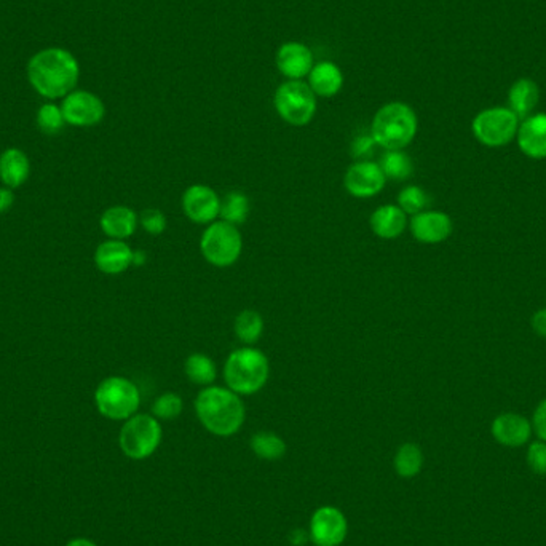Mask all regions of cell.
Listing matches in <instances>:
<instances>
[{
    "label": "cell",
    "instance_id": "6da1fadb",
    "mask_svg": "<svg viewBox=\"0 0 546 546\" xmlns=\"http://www.w3.org/2000/svg\"><path fill=\"white\" fill-rule=\"evenodd\" d=\"M79 61L71 51L51 47L36 53L28 63L30 87L47 100H59L77 87Z\"/></svg>",
    "mask_w": 546,
    "mask_h": 546
},
{
    "label": "cell",
    "instance_id": "7a4b0ae2",
    "mask_svg": "<svg viewBox=\"0 0 546 546\" xmlns=\"http://www.w3.org/2000/svg\"><path fill=\"white\" fill-rule=\"evenodd\" d=\"M195 412L204 430L219 438L238 433L247 419V408L240 394L227 386H204L195 398Z\"/></svg>",
    "mask_w": 546,
    "mask_h": 546
},
{
    "label": "cell",
    "instance_id": "3957f363",
    "mask_svg": "<svg viewBox=\"0 0 546 546\" xmlns=\"http://www.w3.org/2000/svg\"><path fill=\"white\" fill-rule=\"evenodd\" d=\"M222 374L227 388L235 394L240 396L259 394L269 382V358L263 350L245 345L227 357Z\"/></svg>",
    "mask_w": 546,
    "mask_h": 546
},
{
    "label": "cell",
    "instance_id": "277c9868",
    "mask_svg": "<svg viewBox=\"0 0 546 546\" xmlns=\"http://www.w3.org/2000/svg\"><path fill=\"white\" fill-rule=\"evenodd\" d=\"M419 128L415 110L406 102H386L372 118L371 136L386 151H404Z\"/></svg>",
    "mask_w": 546,
    "mask_h": 546
},
{
    "label": "cell",
    "instance_id": "5b68a950",
    "mask_svg": "<svg viewBox=\"0 0 546 546\" xmlns=\"http://www.w3.org/2000/svg\"><path fill=\"white\" fill-rule=\"evenodd\" d=\"M200 251L204 261L212 267H232L243 253L240 227L229 224L221 219L208 224L200 238Z\"/></svg>",
    "mask_w": 546,
    "mask_h": 546
},
{
    "label": "cell",
    "instance_id": "8992f818",
    "mask_svg": "<svg viewBox=\"0 0 546 546\" xmlns=\"http://www.w3.org/2000/svg\"><path fill=\"white\" fill-rule=\"evenodd\" d=\"M95 404L100 414L106 419L128 420L138 412L141 394L133 380L122 376H110L96 388Z\"/></svg>",
    "mask_w": 546,
    "mask_h": 546
},
{
    "label": "cell",
    "instance_id": "52a82bcc",
    "mask_svg": "<svg viewBox=\"0 0 546 546\" xmlns=\"http://www.w3.org/2000/svg\"><path fill=\"white\" fill-rule=\"evenodd\" d=\"M273 106L280 118L291 126H306L316 114V95L304 81H286L275 90Z\"/></svg>",
    "mask_w": 546,
    "mask_h": 546
},
{
    "label": "cell",
    "instance_id": "ba28073f",
    "mask_svg": "<svg viewBox=\"0 0 546 546\" xmlns=\"http://www.w3.org/2000/svg\"><path fill=\"white\" fill-rule=\"evenodd\" d=\"M161 437L163 431L157 417L152 414H134L125 420L118 445L128 459L144 460L159 449Z\"/></svg>",
    "mask_w": 546,
    "mask_h": 546
},
{
    "label": "cell",
    "instance_id": "9c48e42d",
    "mask_svg": "<svg viewBox=\"0 0 546 546\" xmlns=\"http://www.w3.org/2000/svg\"><path fill=\"white\" fill-rule=\"evenodd\" d=\"M472 130L482 146L503 147L516 138L519 118L510 108H490L474 117Z\"/></svg>",
    "mask_w": 546,
    "mask_h": 546
},
{
    "label": "cell",
    "instance_id": "30bf717a",
    "mask_svg": "<svg viewBox=\"0 0 546 546\" xmlns=\"http://www.w3.org/2000/svg\"><path fill=\"white\" fill-rule=\"evenodd\" d=\"M181 206L182 212L190 222L208 226L219 219L221 197L210 186L192 184L182 194Z\"/></svg>",
    "mask_w": 546,
    "mask_h": 546
},
{
    "label": "cell",
    "instance_id": "8fae6325",
    "mask_svg": "<svg viewBox=\"0 0 546 546\" xmlns=\"http://www.w3.org/2000/svg\"><path fill=\"white\" fill-rule=\"evenodd\" d=\"M386 176L377 161L358 160L343 175V187L351 197L372 198L386 189Z\"/></svg>",
    "mask_w": 546,
    "mask_h": 546
},
{
    "label": "cell",
    "instance_id": "7c38bea8",
    "mask_svg": "<svg viewBox=\"0 0 546 546\" xmlns=\"http://www.w3.org/2000/svg\"><path fill=\"white\" fill-rule=\"evenodd\" d=\"M61 110L66 124L73 126H95L106 116V106L100 96L85 90H74L63 98Z\"/></svg>",
    "mask_w": 546,
    "mask_h": 546
},
{
    "label": "cell",
    "instance_id": "4fadbf2b",
    "mask_svg": "<svg viewBox=\"0 0 546 546\" xmlns=\"http://www.w3.org/2000/svg\"><path fill=\"white\" fill-rule=\"evenodd\" d=\"M347 519L335 507H321L310 521L308 537L316 546H339L347 537Z\"/></svg>",
    "mask_w": 546,
    "mask_h": 546
},
{
    "label": "cell",
    "instance_id": "5bb4252c",
    "mask_svg": "<svg viewBox=\"0 0 546 546\" xmlns=\"http://www.w3.org/2000/svg\"><path fill=\"white\" fill-rule=\"evenodd\" d=\"M409 230L419 243L438 245L451 237L454 224L449 214L435 210H425L411 218Z\"/></svg>",
    "mask_w": 546,
    "mask_h": 546
},
{
    "label": "cell",
    "instance_id": "9a60e30c",
    "mask_svg": "<svg viewBox=\"0 0 546 546\" xmlns=\"http://www.w3.org/2000/svg\"><path fill=\"white\" fill-rule=\"evenodd\" d=\"M275 65L286 81H304L315 66L314 53L302 42H286L275 55Z\"/></svg>",
    "mask_w": 546,
    "mask_h": 546
},
{
    "label": "cell",
    "instance_id": "2e32d148",
    "mask_svg": "<svg viewBox=\"0 0 546 546\" xmlns=\"http://www.w3.org/2000/svg\"><path fill=\"white\" fill-rule=\"evenodd\" d=\"M490 431L498 445L521 447L531 439L532 423L523 415L503 412L494 419Z\"/></svg>",
    "mask_w": 546,
    "mask_h": 546
},
{
    "label": "cell",
    "instance_id": "e0dca14e",
    "mask_svg": "<svg viewBox=\"0 0 546 546\" xmlns=\"http://www.w3.org/2000/svg\"><path fill=\"white\" fill-rule=\"evenodd\" d=\"M517 146L525 157L533 160L546 159V114L524 118L517 130Z\"/></svg>",
    "mask_w": 546,
    "mask_h": 546
},
{
    "label": "cell",
    "instance_id": "ac0fdd59",
    "mask_svg": "<svg viewBox=\"0 0 546 546\" xmlns=\"http://www.w3.org/2000/svg\"><path fill=\"white\" fill-rule=\"evenodd\" d=\"M372 233L382 240H396L409 227L408 214L398 204H380L369 218Z\"/></svg>",
    "mask_w": 546,
    "mask_h": 546
},
{
    "label": "cell",
    "instance_id": "d6986e66",
    "mask_svg": "<svg viewBox=\"0 0 546 546\" xmlns=\"http://www.w3.org/2000/svg\"><path fill=\"white\" fill-rule=\"evenodd\" d=\"M138 226V214L130 206H125V204L110 206L102 212L101 219H100V227L110 240L125 241L126 238H130L136 232Z\"/></svg>",
    "mask_w": 546,
    "mask_h": 546
},
{
    "label": "cell",
    "instance_id": "ffe728a7",
    "mask_svg": "<svg viewBox=\"0 0 546 546\" xmlns=\"http://www.w3.org/2000/svg\"><path fill=\"white\" fill-rule=\"evenodd\" d=\"M98 270L106 275H120L133 265V249L122 240H108L95 251Z\"/></svg>",
    "mask_w": 546,
    "mask_h": 546
},
{
    "label": "cell",
    "instance_id": "44dd1931",
    "mask_svg": "<svg viewBox=\"0 0 546 546\" xmlns=\"http://www.w3.org/2000/svg\"><path fill=\"white\" fill-rule=\"evenodd\" d=\"M308 87L312 88L315 95L320 98H333L343 87V74L341 67L333 61L315 63L312 71L307 77Z\"/></svg>",
    "mask_w": 546,
    "mask_h": 546
},
{
    "label": "cell",
    "instance_id": "7402d4cb",
    "mask_svg": "<svg viewBox=\"0 0 546 546\" xmlns=\"http://www.w3.org/2000/svg\"><path fill=\"white\" fill-rule=\"evenodd\" d=\"M28 155L20 149H7L0 155V179L8 189H16L30 178Z\"/></svg>",
    "mask_w": 546,
    "mask_h": 546
},
{
    "label": "cell",
    "instance_id": "603a6c76",
    "mask_svg": "<svg viewBox=\"0 0 546 546\" xmlns=\"http://www.w3.org/2000/svg\"><path fill=\"white\" fill-rule=\"evenodd\" d=\"M184 372L186 377L198 386H214V382L218 379V366L214 363V360L204 353L195 351L186 360L184 363Z\"/></svg>",
    "mask_w": 546,
    "mask_h": 546
},
{
    "label": "cell",
    "instance_id": "cb8c5ba5",
    "mask_svg": "<svg viewBox=\"0 0 546 546\" xmlns=\"http://www.w3.org/2000/svg\"><path fill=\"white\" fill-rule=\"evenodd\" d=\"M233 331L238 341L248 347H255L264 334V318L255 308H245L235 316Z\"/></svg>",
    "mask_w": 546,
    "mask_h": 546
},
{
    "label": "cell",
    "instance_id": "d4e9b609",
    "mask_svg": "<svg viewBox=\"0 0 546 546\" xmlns=\"http://www.w3.org/2000/svg\"><path fill=\"white\" fill-rule=\"evenodd\" d=\"M539 87L529 81L521 79L510 90V109L516 114L517 118L531 117L532 110L535 109L539 102Z\"/></svg>",
    "mask_w": 546,
    "mask_h": 546
},
{
    "label": "cell",
    "instance_id": "484cf974",
    "mask_svg": "<svg viewBox=\"0 0 546 546\" xmlns=\"http://www.w3.org/2000/svg\"><path fill=\"white\" fill-rule=\"evenodd\" d=\"M249 208H251V204H249L248 195L245 192H240V190L227 192L226 195L221 198L219 219L226 221L233 226L240 227L248 219Z\"/></svg>",
    "mask_w": 546,
    "mask_h": 546
},
{
    "label": "cell",
    "instance_id": "4316f807",
    "mask_svg": "<svg viewBox=\"0 0 546 546\" xmlns=\"http://www.w3.org/2000/svg\"><path fill=\"white\" fill-rule=\"evenodd\" d=\"M379 165L386 179L392 181H408L414 175V163L404 151H386Z\"/></svg>",
    "mask_w": 546,
    "mask_h": 546
},
{
    "label": "cell",
    "instance_id": "83f0119b",
    "mask_svg": "<svg viewBox=\"0 0 546 546\" xmlns=\"http://www.w3.org/2000/svg\"><path fill=\"white\" fill-rule=\"evenodd\" d=\"M251 449L255 452L256 457L267 462H275L286 454V443L283 438L278 437L277 433L259 431L251 438Z\"/></svg>",
    "mask_w": 546,
    "mask_h": 546
},
{
    "label": "cell",
    "instance_id": "f1b7e54d",
    "mask_svg": "<svg viewBox=\"0 0 546 546\" xmlns=\"http://www.w3.org/2000/svg\"><path fill=\"white\" fill-rule=\"evenodd\" d=\"M423 466V452L414 443L401 446L394 455V470L401 478H414Z\"/></svg>",
    "mask_w": 546,
    "mask_h": 546
},
{
    "label": "cell",
    "instance_id": "f546056e",
    "mask_svg": "<svg viewBox=\"0 0 546 546\" xmlns=\"http://www.w3.org/2000/svg\"><path fill=\"white\" fill-rule=\"evenodd\" d=\"M396 204L408 216H415L419 212L429 210V206H430V195L422 187L411 184V186H406V187H403L400 190L398 204Z\"/></svg>",
    "mask_w": 546,
    "mask_h": 546
},
{
    "label": "cell",
    "instance_id": "4dcf8cb0",
    "mask_svg": "<svg viewBox=\"0 0 546 546\" xmlns=\"http://www.w3.org/2000/svg\"><path fill=\"white\" fill-rule=\"evenodd\" d=\"M184 400L175 392H167L157 396L152 404V415L159 420H175L182 414Z\"/></svg>",
    "mask_w": 546,
    "mask_h": 546
},
{
    "label": "cell",
    "instance_id": "1f68e13d",
    "mask_svg": "<svg viewBox=\"0 0 546 546\" xmlns=\"http://www.w3.org/2000/svg\"><path fill=\"white\" fill-rule=\"evenodd\" d=\"M37 125L45 134H58L66 125L61 106L47 102L37 112Z\"/></svg>",
    "mask_w": 546,
    "mask_h": 546
},
{
    "label": "cell",
    "instance_id": "d6a6232c",
    "mask_svg": "<svg viewBox=\"0 0 546 546\" xmlns=\"http://www.w3.org/2000/svg\"><path fill=\"white\" fill-rule=\"evenodd\" d=\"M139 226L143 227L149 235L159 237L161 233L167 232L168 219L160 210L149 208L139 214Z\"/></svg>",
    "mask_w": 546,
    "mask_h": 546
},
{
    "label": "cell",
    "instance_id": "836d02e7",
    "mask_svg": "<svg viewBox=\"0 0 546 546\" xmlns=\"http://www.w3.org/2000/svg\"><path fill=\"white\" fill-rule=\"evenodd\" d=\"M527 465L535 474H546V443L533 441L527 449Z\"/></svg>",
    "mask_w": 546,
    "mask_h": 546
},
{
    "label": "cell",
    "instance_id": "e575fe53",
    "mask_svg": "<svg viewBox=\"0 0 546 546\" xmlns=\"http://www.w3.org/2000/svg\"><path fill=\"white\" fill-rule=\"evenodd\" d=\"M532 430H535V435L540 438V441L546 443V400L540 401L539 406L533 411Z\"/></svg>",
    "mask_w": 546,
    "mask_h": 546
},
{
    "label": "cell",
    "instance_id": "d590c367",
    "mask_svg": "<svg viewBox=\"0 0 546 546\" xmlns=\"http://www.w3.org/2000/svg\"><path fill=\"white\" fill-rule=\"evenodd\" d=\"M374 146H376V143H374L371 133H369L368 136H360V138L355 139V143H353V146H351V152H353V155H355L357 159H361V157H363L364 160V157L371 152L372 147Z\"/></svg>",
    "mask_w": 546,
    "mask_h": 546
},
{
    "label": "cell",
    "instance_id": "8d00e7d4",
    "mask_svg": "<svg viewBox=\"0 0 546 546\" xmlns=\"http://www.w3.org/2000/svg\"><path fill=\"white\" fill-rule=\"evenodd\" d=\"M531 326L535 334L546 339V307L532 315Z\"/></svg>",
    "mask_w": 546,
    "mask_h": 546
},
{
    "label": "cell",
    "instance_id": "74e56055",
    "mask_svg": "<svg viewBox=\"0 0 546 546\" xmlns=\"http://www.w3.org/2000/svg\"><path fill=\"white\" fill-rule=\"evenodd\" d=\"M13 202H15L13 192L8 187H0V214L7 212Z\"/></svg>",
    "mask_w": 546,
    "mask_h": 546
},
{
    "label": "cell",
    "instance_id": "f35d334b",
    "mask_svg": "<svg viewBox=\"0 0 546 546\" xmlns=\"http://www.w3.org/2000/svg\"><path fill=\"white\" fill-rule=\"evenodd\" d=\"M147 256L144 251H133V265L139 267L146 264Z\"/></svg>",
    "mask_w": 546,
    "mask_h": 546
},
{
    "label": "cell",
    "instance_id": "ab89813d",
    "mask_svg": "<svg viewBox=\"0 0 546 546\" xmlns=\"http://www.w3.org/2000/svg\"><path fill=\"white\" fill-rule=\"evenodd\" d=\"M66 546H98L91 540L88 539H74L67 543Z\"/></svg>",
    "mask_w": 546,
    "mask_h": 546
}]
</instances>
